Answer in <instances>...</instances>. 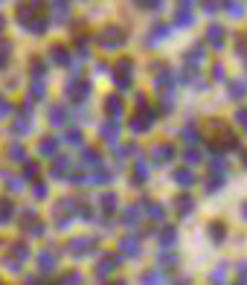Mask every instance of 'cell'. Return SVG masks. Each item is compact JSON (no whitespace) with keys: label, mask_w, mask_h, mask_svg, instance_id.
Segmentation results:
<instances>
[{"label":"cell","mask_w":247,"mask_h":285,"mask_svg":"<svg viewBox=\"0 0 247 285\" xmlns=\"http://www.w3.org/2000/svg\"><path fill=\"white\" fill-rule=\"evenodd\" d=\"M41 12V6L38 3H24V6H18V24L21 27H27L29 32H35V35H44V29H47V18Z\"/></svg>","instance_id":"6da1fadb"},{"label":"cell","mask_w":247,"mask_h":285,"mask_svg":"<svg viewBox=\"0 0 247 285\" xmlns=\"http://www.w3.org/2000/svg\"><path fill=\"white\" fill-rule=\"evenodd\" d=\"M73 213H76V198H61V201H55V207H53L55 227H58V230H67Z\"/></svg>","instance_id":"7a4b0ae2"},{"label":"cell","mask_w":247,"mask_h":285,"mask_svg":"<svg viewBox=\"0 0 247 285\" xmlns=\"http://www.w3.org/2000/svg\"><path fill=\"white\" fill-rule=\"evenodd\" d=\"M131 73H134V61H131V58H119V61L113 64V81H116L119 90H128V87H131Z\"/></svg>","instance_id":"3957f363"},{"label":"cell","mask_w":247,"mask_h":285,"mask_svg":"<svg viewBox=\"0 0 247 285\" xmlns=\"http://www.w3.org/2000/svg\"><path fill=\"white\" fill-rule=\"evenodd\" d=\"M93 247H96V242H93L90 236H76V239H70V244H67V250L73 256H87V253H93Z\"/></svg>","instance_id":"277c9868"},{"label":"cell","mask_w":247,"mask_h":285,"mask_svg":"<svg viewBox=\"0 0 247 285\" xmlns=\"http://www.w3.org/2000/svg\"><path fill=\"white\" fill-rule=\"evenodd\" d=\"M64 93H67V99H73V102H82V99H87L90 96V81H70L67 87H64Z\"/></svg>","instance_id":"5b68a950"},{"label":"cell","mask_w":247,"mask_h":285,"mask_svg":"<svg viewBox=\"0 0 247 285\" xmlns=\"http://www.w3.org/2000/svg\"><path fill=\"white\" fill-rule=\"evenodd\" d=\"M151 122H154V111H149L146 105H143V108H140V114L131 120V131H134V134H143Z\"/></svg>","instance_id":"8992f818"},{"label":"cell","mask_w":247,"mask_h":285,"mask_svg":"<svg viewBox=\"0 0 247 285\" xmlns=\"http://www.w3.org/2000/svg\"><path fill=\"white\" fill-rule=\"evenodd\" d=\"M99 44L105 47V50H116L119 44H122V29L116 27H108L105 32H102V38H99Z\"/></svg>","instance_id":"52a82bcc"},{"label":"cell","mask_w":247,"mask_h":285,"mask_svg":"<svg viewBox=\"0 0 247 285\" xmlns=\"http://www.w3.org/2000/svg\"><path fill=\"white\" fill-rule=\"evenodd\" d=\"M172 157H175V149H172L169 143H163V146H154V151H151V163H154V166H166Z\"/></svg>","instance_id":"ba28073f"},{"label":"cell","mask_w":247,"mask_h":285,"mask_svg":"<svg viewBox=\"0 0 247 285\" xmlns=\"http://www.w3.org/2000/svg\"><path fill=\"white\" fill-rule=\"evenodd\" d=\"M55 265H58V253H55V250H44L41 256H38V268H41V273H53Z\"/></svg>","instance_id":"9c48e42d"},{"label":"cell","mask_w":247,"mask_h":285,"mask_svg":"<svg viewBox=\"0 0 247 285\" xmlns=\"http://www.w3.org/2000/svg\"><path fill=\"white\" fill-rule=\"evenodd\" d=\"M206 38H209V44H212L215 50H221V47H224V38H227V29L221 27V24H212V27L206 29Z\"/></svg>","instance_id":"30bf717a"},{"label":"cell","mask_w":247,"mask_h":285,"mask_svg":"<svg viewBox=\"0 0 247 285\" xmlns=\"http://www.w3.org/2000/svg\"><path fill=\"white\" fill-rule=\"evenodd\" d=\"M50 58H53V64H61V67H67V64H73L70 61V53L64 44H55L53 50H50Z\"/></svg>","instance_id":"8fae6325"},{"label":"cell","mask_w":247,"mask_h":285,"mask_svg":"<svg viewBox=\"0 0 247 285\" xmlns=\"http://www.w3.org/2000/svg\"><path fill=\"white\" fill-rule=\"evenodd\" d=\"M119 250H122V256H140V239H134V236L119 239Z\"/></svg>","instance_id":"7c38bea8"},{"label":"cell","mask_w":247,"mask_h":285,"mask_svg":"<svg viewBox=\"0 0 247 285\" xmlns=\"http://www.w3.org/2000/svg\"><path fill=\"white\" fill-rule=\"evenodd\" d=\"M116 262H119V259L113 256V253L102 256V259H99V265H96V273H99V276H108V273H113V271H116Z\"/></svg>","instance_id":"4fadbf2b"},{"label":"cell","mask_w":247,"mask_h":285,"mask_svg":"<svg viewBox=\"0 0 247 285\" xmlns=\"http://www.w3.org/2000/svg\"><path fill=\"white\" fill-rule=\"evenodd\" d=\"M21 114H24V117H18V122H15V134H27L29 131V117H32V108H29V105H21Z\"/></svg>","instance_id":"5bb4252c"},{"label":"cell","mask_w":247,"mask_h":285,"mask_svg":"<svg viewBox=\"0 0 247 285\" xmlns=\"http://www.w3.org/2000/svg\"><path fill=\"white\" fill-rule=\"evenodd\" d=\"M175 21H178V27H192V21H195L192 18V3H180Z\"/></svg>","instance_id":"9a60e30c"},{"label":"cell","mask_w":247,"mask_h":285,"mask_svg":"<svg viewBox=\"0 0 247 285\" xmlns=\"http://www.w3.org/2000/svg\"><path fill=\"white\" fill-rule=\"evenodd\" d=\"M38 151H41L44 157H55V151H58V140H55V137H44L41 143H38Z\"/></svg>","instance_id":"2e32d148"},{"label":"cell","mask_w":247,"mask_h":285,"mask_svg":"<svg viewBox=\"0 0 247 285\" xmlns=\"http://www.w3.org/2000/svg\"><path fill=\"white\" fill-rule=\"evenodd\" d=\"M116 201H119V198H116L113 192H105V195L99 198V204H102V210H105V221H108V218H110V213L116 210Z\"/></svg>","instance_id":"e0dca14e"},{"label":"cell","mask_w":247,"mask_h":285,"mask_svg":"<svg viewBox=\"0 0 247 285\" xmlns=\"http://www.w3.org/2000/svg\"><path fill=\"white\" fill-rule=\"evenodd\" d=\"M105 108H108V114L113 120H119V117H122V99H119V96H108V99H105Z\"/></svg>","instance_id":"ac0fdd59"},{"label":"cell","mask_w":247,"mask_h":285,"mask_svg":"<svg viewBox=\"0 0 247 285\" xmlns=\"http://www.w3.org/2000/svg\"><path fill=\"white\" fill-rule=\"evenodd\" d=\"M175 242H178V230L175 227H163L160 230V247L169 250V247H175Z\"/></svg>","instance_id":"d6986e66"},{"label":"cell","mask_w":247,"mask_h":285,"mask_svg":"<svg viewBox=\"0 0 247 285\" xmlns=\"http://www.w3.org/2000/svg\"><path fill=\"white\" fill-rule=\"evenodd\" d=\"M67 108H61V105H53V108H50V122H53V125H64V122H67Z\"/></svg>","instance_id":"ffe728a7"},{"label":"cell","mask_w":247,"mask_h":285,"mask_svg":"<svg viewBox=\"0 0 247 285\" xmlns=\"http://www.w3.org/2000/svg\"><path fill=\"white\" fill-rule=\"evenodd\" d=\"M227 93H230V99H244L247 96V84L244 81H230V84H227Z\"/></svg>","instance_id":"44dd1931"},{"label":"cell","mask_w":247,"mask_h":285,"mask_svg":"<svg viewBox=\"0 0 247 285\" xmlns=\"http://www.w3.org/2000/svg\"><path fill=\"white\" fill-rule=\"evenodd\" d=\"M64 172H70V157H55V166H53V172H50V175H53L55 180H61Z\"/></svg>","instance_id":"7402d4cb"},{"label":"cell","mask_w":247,"mask_h":285,"mask_svg":"<svg viewBox=\"0 0 247 285\" xmlns=\"http://www.w3.org/2000/svg\"><path fill=\"white\" fill-rule=\"evenodd\" d=\"M102 137H105L108 143H116V137H119V125H116V122H105V125H102Z\"/></svg>","instance_id":"603a6c76"},{"label":"cell","mask_w":247,"mask_h":285,"mask_svg":"<svg viewBox=\"0 0 247 285\" xmlns=\"http://www.w3.org/2000/svg\"><path fill=\"white\" fill-rule=\"evenodd\" d=\"M9 160L27 163V149H24V146H18V143H12V146H9Z\"/></svg>","instance_id":"cb8c5ba5"},{"label":"cell","mask_w":247,"mask_h":285,"mask_svg":"<svg viewBox=\"0 0 247 285\" xmlns=\"http://www.w3.org/2000/svg\"><path fill=\"white\" fill-rule=\"evenodd\" d=\"M15 207L12 201H6V198H0V224H9V218H12Z\"/></svg>","instance_id":"d4e9b609"},{"label":"cell","mask_w":247,"mask_h":285,"mask_svg":"<svg viewBox=\"0 0 247 285\" xmlns=\"http://www.w3.org/2000/svg\"><path fill=\"white\" fill-rule=\"evenodd\" d=\"M50 9L58 12V15H55V21H58V24H64V21L70 18V6H67V3H50Z\"/></svg>","instance_id":"484cf974"},{"label":"cell","mask_w":247,"mask_h":285,"mask_svg":"<svg viewBox=\"0 0 247 285\" xmlns=\"http://www.w3.org/2000/svg\"><path fill=\"white\" fill-rule=\"evenodd\" d=\"M122 221H125V227H137V221H140V210L137 207H128L122 213Z\"/></svg>","instance_id":"4316f807"},{"label":"cell","mask_w":247,"mask_h":285,"mask_svg":"<svg viewBox=\"0 0 247 285\" xmlns=\"http://www.w3.org/2000/svg\"><path fill=\"white\" fill-rule=\"evenodd\" d=\"M82 163H84V166H99V163H102V157H99L96 149H84L82 151Z\"/></svg>","instance_id":"83f0119b"},{"label":"cell","mask_w":247,"mask_h":285,"mask_svg":"<svg viewBox=\"0 0 247 285\" xmlns=\"http://www.w3.org/2000/svg\"><path fill=\"white\" fill-rule=\"evenodd\" d=\"M175 180H178L180 186H192V183H195V175L189 172V169H178V172H175Z\"/></svg>","instance_id":"f1b7e54d"},{"label":"cell","mask_w":247,"mask_h":285,"mask_svg":"<svg viewBox=\"0 0 247 285\" xmlns=\"http://www.w3.org/2000/svg\"><path fill=\"white\" fill-rule=\"evenodd\" d=\"M160 282H163V273L160 271H149L140 276V285H160Z\"/></svg>","instance_id":"f546056e"},{"label":"cell","mask_w":247,"mask_h":285,"mask_svg":"<svg viewBox=\"0 0 247 285\" xmlns=\"http://www.w3.org/2000/svg\"><path fill=\"white\" fill-rule=\"evenodd\" d=\"M221 186H224V175H221V172L209 175V180L204 183V189H206V192H215V189H221Z\"/></svg>","instance_id":"4dcf8cb0"},{"label":"cell","mask_w":247,"mask_h":285,"mask_svg":"<svg viewBox=\"0 0 247 285\" xmlns=\"http://www.w3.org/2000/svg\"><path fill=\"white\" fill-rule=\"evenodd\" d=\"M175 207H178V213H183V216H189V213L195 210V201L189 198V195H183V198H178V204H175Z\"/></svg>","instance_id":"1f68e13d"},{"label":"cell","mask_w":247,"mask_h":285,"mask_svg":"<svg viewBox=\"0 0 247 285\" xmlns=\"http://www.w3.org/2000/svg\"><path fill=\"white\" fill-rule=\"evenodd\" d=\"M29 256V247L24 242H15L12 244V259H18V262H24V259Z\"/></svg>","instance_id":"d6a6232c"},{"label":"cell","mask_w":247,"mask_h":285,"mask_svg":"<svg viewBox=\"0 0 247 285\" xmlns=\"http://www.w3.org/2000/svg\"><path fill=\"white\" fill-rule=\"evenodd\" d=\"M209 236H212V242H224V236H227V230H224V224H221V221H215V224H209Z\"/></svg>","instance_id":"836d02e7"},{"label":"cell","mask_w":247,"mask_h":285,"mask_svg":"<svg viewBox=\"0 0 247 285\" xmlns=\"http://www.w3.org/2000/svg\"><path fill=\"white\" fill-rule=\"evenodd\" d=\"M166 35H169V29H166V27H154V29H151V38H149V47H154L157 41H163Z\"/></svg>","instance_id":"e575fe53"},{"label":"cell","mask_w":247,"mask_h":285,"mask_svg":"<svg viewBox=\"0 0 247 285\" xmlns=\"http://www.w3.org/2000/svg\"><path fill=\"white\" fill-rule=\"evenodd\" d=\"M108 180H110V172H105V169H99L96 175L87 177V183H108Z\"/></svg>","instance_id":"d590c367"},{"label":"cell","mask_w":247,"mask_h":285,"mask_svg":"<svg viewBox=\"0 0 247 285\" xmlns=\"http://www.w3.org/2000/svg\"><path fill=\"white\" fill-rule=\"evenodd\" d=\"M64 140H67L70 146H82V131H76V128H70L67 134H64Z\"/></svg>","instance_id":"8d00e7d4"},{"label":"cell","mask_w":247,"mask_h":285,"mask_svg":"<svg viewBox=\"0 0 247 285\" xmlns=\"http://www.w3.org/2000/svg\"><path fill=\"white\" fill-rule=\"evenodd\" d=\"M180 137H183L186 143H195V140H198V128H195V125H186V128L180 131Z\"/></svg>","instance_id":"74e56055"},{"label":"cell","mask_w":247,"mask_h":285,"mask_svg":"<svg viewBox=\"0 0 247 285\" xmlns=\"http://www.w3.org/2000/svg\"><path fill=\"white\" fill-rule=\"evenodd\" d=\"M134 183H146V163L140 160L137 163V169H134V177H131Z\"/></svg>","instance_id":"f35d334b"},{"label":"cell","mask_w":247,"mask_h":285,"mask_svg":"<svg viewBox=\"0 0 247 285\" xmlns=\"http://www.w3.org/2000/svg\"><path fill=\"white\" fill-rule=\"evenodd\" d=\"M146 210H149L154 218H163V216H166V210L160 207V204H154V201H146Z\"/></svg>","instance_id":"ab89813d"},{"label":"cell","mask_w":247,"mask_h":285,"mask_svg":"<svg viewBox=\"0 0 247 285\" xmlns=\"http://www.w3.org/2000/svg\"><path fill=\"white\" fill-rule=\"evenodd\" d=\"M47 93V84L44 81H32V99H44Z\"/></svg>","instance_id":"60d3db41"},{"label":"cell","mask_w":247,"mask_h":285,"mask_svg":"<svg viewBox=\"0 0 247 285\" xmlns=\"http://www.w3.org/2000/svg\"><path fill=\"white\" fill-rule=\"evenodd\" d=\"M3 268H6V271H12V273H21V262L12 259V256H6V259H3Z\"/></svg>","instance_id":"b9f144b4"},{"label":"cell","mask_w":247,"mask_h":285,"mask_svg":"<svg viewBox=\"0 0 247 285\" xmlns=\"http://www.w3.org/2000/svg\"><path fill=\"white\" fill-rule=\"evenodd\" d=\"M224 9H227V12L233 15V18H241V15H244V6H241V3H227Z\"/></svg>","instance_id":"7bdbcfd3"},{"label":"cell","mask_w":247,"mask_h":285,"mask_svg":"<svg viewBox=\"0 0 247 285\" xmlns=\"http://www.w3.org/2000/svg\"><path fill=\"white\" fill-rule=\"evenodd\" d=\"M183 157H186V163H198V160H201V151H198V149L192 146V149H186V151H183Z\"/></svg>","instance_id":"ee69618b"},{"label":"cell","mask_w":247,"mask_h":285,"mask_svg":"<svg viewBox=\"0 0 247 285\" xmlns=\"http://www.w3.org/2000/svg\"><path fill=\"white\" fill-rule=\"evenodd\" d=\"M160 265H175V262H178V253H172V250H169V253H160Z\"/></svg>","instance_id":"f6af8a7d"},{"label":"cell","mask_w":247,"mask_h":285,"mask_svg":"<svg viewBox=\"0 0 247 285\" xmlns=\"http://www.w3.org/2000/svg\"><path fill=\"white\" fill-rule=\"evenodd\" d=\"M3 177H6V186H9V189H15V192L24 186V180H18V177H12V175H3Z\"/></svg>","instance_id":"bcb514c9"},{"label":"cell","mask_w":247,"mask_h":285,"mask_svg":"<svg viewBox=\"0 0 247 285\" xmlns=\"http://www.w3.org/2000/svg\"><path fill=\"white\" fill-rule=\"evenodd\" d=\"M235 122H238V125L247 131V108H238V111H235Z\"/></svg>","instance_id":"7dc6e473"},{"label":"cell","mask_w":247,"mask_h":285,"mask_svg":"<svg viewBox=\"0 0 247 285\" xmlns=\"http://www.w3.org/2000/svg\"><path fill=\"white\" fill-rule=\"evenodd\" d=\"M134 151H137V154H140L137 143H128V146H122V149H119V154H122V157H131V154H134Z\"/></svg>","instance_id":"c3c4849f"},{"label":"cell","mask_w":247,"mask_h":285,"mask_svg":"<svg viewBox=\"0 0 247 285\" xmlns=\"http://www.w3.org/2000/svg\"><path fill=\"white\" fill-rule=\"evenodd\" d=\"M24 177H27V180H35V177H38V166H35V163H29L27 172H24Z\"/></svg>","instance_id":"681fc988"},{"label":"cell","mask_w":247,"mask_h":285,"mask_svg":"<svg viewBox=\"0 0 247 285\" xmlns=\"http://www.w3.org/2000/svg\"><path fill=\"white\" fill-rule=\"evenodd\" d=\"M79 282H82V276H79V273H67V276L61 279V285H79Z\"/></svg>","instance_id":"f907efd6"},{"label":"cell","mask_w":247,"mask_h":285,"mask_svg":"<svg viewBox=\"0 0 247 285\" xmlns=\"http://www.w3.org/2000/svg\"><path fill=\"white\" fill-rule=\"evenodd\" d=\"M27 233H32V236H41V233H44V224H41V221H32V224L27 227Z\"/></svg>","instance_id":"816d5d0a"},{"label":"cell","mask_w":247,"mask_h":285,"mask_svg":"<svg viewBox=\"0 0 247 285\" xmlns=\"http://www.w3.org/2000/svg\"><path fill=\"white\" fill-rule=\"evenodd\" d=\"M238 285H247V262L238 265Z\"/></svg>","instance_id":"f5cc1de1"},{"label":"cell","mask_w":247,"mask_h":285,"mask_svg":"<svg viewBox=\"0 0 247 285\" xmlns=\"http://www.w3.org/2000/svg\"><path fill=\"white\" fill-rule=\"evenodd\" d=\"M235 50H238V55H247V35L238 38V47H235Z\"/></svg>","instance_id":"db71d44e"},{"label":"cell","mask_w":247,"mask_h":285,"mask_svg":"<svg viewBox=\"0 0 247 285\" xmlns=\"http://www.w3.org/2000/svg\"><path fill=\"white\" fill-rule=\"evenodd\" d=\"M224 271H227V268H224V265H218V268H215V273H212V282H221V279H224Z\"/></svg>","instance_id":"11a10c76"},{"label":"cell","mask_w":247,"mask_h":285,"mask_svg":"<svg viewBox=\"0 0 247 285\" xmlns=\"http://www.w3.org/2000/svg\"><path fill=\"white\" fill-rule=\"evenodd\" d=\"M3 117H9V102L0 96V120H3Z\"/></svg>","instance_id":"9f6ffc18"},{"label":"cell","mask_w":247,"mask_h":285,"mask_svg":"<svg viewBox=\"0 0 247 285\" xmlns=\"http://www.w3.org/2000/svg\"><path fill=\"white\" fill-rule=\"evenodd\" d=\"M47 195V186L44 183H35V198H44Z\"/></svg>","instance_id":"6f0895ef"},{"label":"cell","mask_w":247,"mask_h":285,"mask_svg":"<svg viewBox=\"0 0 247 285\" xmlns=\"http://www.w3.org/2000/svg\"><path fill=\"white\" fill-rule=\"evenodd\" d=\"M140 9H149V12H157V9H160V3H140Z\"/></svg>","instance_id":"680465c9"},{"label":"cell","mask_w":247,"mask_h":285,"mask_svg":"<svg viewBox=\"0 0 247 285\" xmlns=\"http://www.w3.org/2000/svg\"><path fill=\"white\" fill-rule=\"evenodd\" d=\"M24 285H41V282H38L35 276H29V279H27V282H24Z\"/></svg>","instance_id":"91938a15"},{"label":"cell","mask_w":247,"mask_h":285,"mask_svg":"<svg viewBox=\"0 0 247 285\" xmlns=\"http://www.w3.org/2000/svg\"><path fill=\"white\" fill-rule=\"evenodd\" d=\"M241 218H244V221H247V204H244V207H241Z\"/></svg>","instance_id":"94428289"},{"label":"cell","mask_w":247,"mask_h":285,"mask_svg":"<svg viewBox=\"0 0 247 285\" xmlns=\"http://www.w3.org/2000/svg\"><path fill=\"white\" fill-rule=\"evenodd\" d=\"M0 29H3V18H0Z\"/></svg>","instance_id":"6125c7cd"},{"label":"cell","mask_w":247,"mask_h":285,"mask_svg":"<svg viewBox=\"0 0 247 285\" xmlns=\"http://www.w3.org/2000/svg\"><path fill=\"white\" fill-rule=\"evenodd\" d=\"M244 166H247V157H244Z\"/></svg>","instance_id":"be15d7a7"},{"label":"cell","mask_w":247,"mask_h":285,"mask_svg":"<svg viewBox=\"0 0 247 285\" xmlns=\"http://www.w3.org/2000/svg\"><path fill=\"white\" fill-rule=\"evenodd\" d=\"M116 285H125V282H116Z\"/></svg>","instance_id":"e7e4bbea"},{"label":"cell","mask_w":247,"mask_h":285,"mask_svg":"<svg viewBox=\"0 0 247 285\" xmlns=\"http://www.w3.org/2000/svg\"><path fill=\"white\" fill-rule=\"evenodd\" d=\"M0 285H3V282H0Z\"/></svg>","instance_id":"03108f58"}]
</instances>
